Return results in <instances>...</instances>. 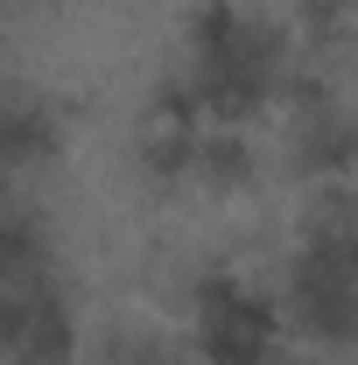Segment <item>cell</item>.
I'll use <instances>...</instances> for the list:
<instances>
[{"label":"cell","mask_w":358,"mask_h":365,"mask_svg":"<svg viewBox=\"0 0 358 365\" xmlns=\"http://www.w3.org/2000/svg\"><path fill=\"white\" fill-rule=\"evenodd\" d=\"M274 330L281 309L246 281H211L197 295V344L211 351V365H274Z\"/></svg>","instance_id":"cell-1"},{"label":"cell","mask_w":358,"mask_h":365,"mask_svg":"<svg viewBox=\"0 0 358 365\" xmlns=\"http://www.w3.org/2000/svg\"><path fill=\"white\" fill-rule=\"evenodd\" d=\"M288 148H295V169L323 182H344L358 169V106H344L337 91H316L295 106V127H288Z\"/></svg>","instance_id":"cell-2"}]
</instances>
